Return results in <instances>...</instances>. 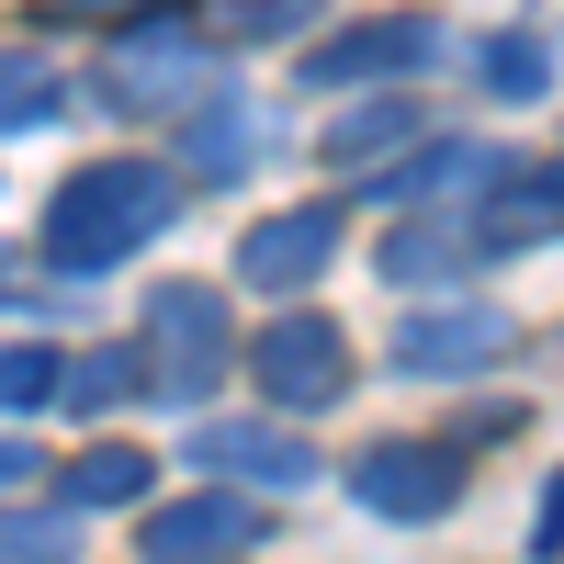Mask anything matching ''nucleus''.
Masks as SVG:
<instances>
[{
	"label": "nucleus",
	"mask_w": 564,
	"mask_h": 564,
	"mask_svg": "<svg viewBox=\"0 0 564 564\" xmlns=\"http://www.w3.org/2000/svg\"><path fill=\"white\" fill-rule=\"evenodd\" d=\"M170 226H181V181H170L159 159H79L57 193H45L34 249H45V271L102 282V271H124V260H148Z\"/></svg>",
	"instance_id": "obj_1"
},
{
	"label": "nucleus",
	"mask_w": 564,
	"mask_h": 564,
	"mask_svg": "<svg viewBox=\"0 0 564 564\" xmlns=\"http://www.w3.org/2000/svg\"><path fill=\"white\" fill-rule=\"evenodd\" d=\"M90 90L124 113V124H181L193 102H215L226 90V34H193V23H124L102 45V68H90Z\"/></svg>",
	"instance_id": "obj_2"
},
{
	"label": "nucleus",
	"mask_w": 564,
	"mask_h": 564,
	"mask_svg": "<svg viewBox=\"0 0 564 564\" xmlns=\"http://www.w3.org/2000/svg\"><path fill=\"white\" fill-rule=\"evenodd\" d=\"M350 327L339 316H316V305H271L260 327H249V384H260V417H327L350 395Z\"/></svg>",
	"instance_id": "obj_3"
},
{
	"label": "nucleus",
	"mask_w": 564,
	"mask_h": 564,
	"mask_svg": "<svg viewBox=\"0 0 564 564\" xmlns=\"http://www.w3.org/2000/svg\"><path fill=\"white\" fill-rule=\"evenodd\" d=\"M226 350H238V327H226V294L215 282H159L148 294V339H135V361H148V406H204Z\"/></svg>",
	"instance_id": "obj_4"
},
{
	"label": "nucleus",
	"mask_w": 564,
	"mask_h": 564,
	"mask_svg": "<svg viewBox=\"0 0 564 564\" xmlns=\"http://www.w3.org/2000/svg\"><path fill=\"white\" fill-rule=\"evenodd\" d=\"M441 68V23L430 12H372V23H339L305 45V90H339V102H361V90H406Z\"/></svg>",
	"instance_id": "obj_5"
},
{
	"label": "nucleus",
	"mask_w": 564,
	"mask_h": 564,
	"mask_svg": "<svg viewBox=\"0 0 564 564\" xmlns=\"http://www.w3.org/2000/svg\"><path fill=\"white\" fill-rule=\"evenodd\" d=\"M508 350H520V316L508 305H463V294H430L395 316V372H417V384H463V372H497Z\"/></svg>",
	"instance_id": "obj_6"
},
{
	"label": "nucleus",
	"mask_w": 564,
	"mask_h": 564,
	"mask_svg": "<svg viewBox=\"0 0 564 564\" xmlns=\"http://www.w3.org/2000/svg\"><path fill=\"white\" fill-rule=\"evenodd\" d=\"M271 542V508L238 497V486H193V497H159L148 520H135V553L148 564H238Z\"/></svg>",
	"instance_id": "obj_7"
},
{
	"label": "nucleus",
	"mask_w": 564,
	"mask_h": 564,
	"mask_svg": "<svg viewBox=\"0 0 564 564\" xmlns=\"http://www.w3.org/2000/svg\"><path fill=\"white\" fill-rule=\"evenodd\" d=\"M193 463L215 486H271V497H294V486H327V463L316 441L294 430V417H193Z\"/></svg>",
	"instance_id": "obj_8"
},
{
	"label": "nucleus",
	"mask_w": 564,
	"mask_h": 564,
	"mask_svg": "<svg viewBox=\"0 0 564 564\" xmlns=\"http://www.w3.org/2000/svg\"><path fill=\"white\" fill-rule=\"evenodd\" d=\"M339 238H350V204H282V215H249V226H238V282H249V294H271V305H294L305 282L339 260Z\"/></svg>",
	"instance_id": "obj_9"
},
{
	"label": "nucleus",
	"mask_w": 564,
	"mask_h": 564,
	"mask_svg": "<svg viewBox=\"0 0 564 564\" xmlns=\"http://www.w3.org/2000/svg\"><path fill=\"white\" fill-rule=\"evenodd\" d=\"M350 497L372 508V520H441V508L463 497V452L452 441H372L350 463Z\"/></svg>",
	"instance_id": "obj_10"
},
{
	"label": "nucleus",
	"mask_w": 564,
	"mask_h": 564,
	"mask_svg": "<svg viewBox=\"0 0 564 564\" xmlns=\"http://www.w3.org/2000/svg\"><path fill=\"white\" fill-rule=\"evenodd\" d=\"M260 148H271L260 113L238 102V90H215V102H193V113L170 124V181H249Z\"/></svg>",
	"instance_id": "obj_11"
},
{
	"label": "nucleus",
	"mask_w": 564,
	"mask_h": 564,
	"mask_svg": "<svg viewBox=\"0 0 564 564\" xmlns=\"http://www.w3.org/2000/svg\"><path fill=\"white\" fill-rule=\"evenodd\" d=\"M417 135H441V124H430V113H417V102H406V90H361V102H350L339 124H327V135H316V159H327V170H339V181H372V170H384V159H406V148H417Z\"/></svg>",
	"instance_id": "obj_12"
},
{
	"label": "nucleus",
	"mask_w": 564,
	"mask_h": 564,
	"mask_svg": "<svg viewBox=\"0 0 564 564\" xmlns=\"http://www.w3.org/2000/svg\"><path fill=\"white\" fill-rule=\"evenodd\" d=\"M57 417H124V406H148V361H135L124 339L102 350H57V395H45Z\"/></svg>",
	"instance_id": "obj_13"
},
{
	"label": "nucleus",
	"mask_w": 564,
	"mask_h": 564,
	"mask_svg": "<svg viewBox=\"0 0 564 564\" xmlns=\"http://www.w3.org/2000/svg\"><path fill=\"white\" fill-rule=\"evenodd\" d=\"M45 486H68V520H90V508H148L159 463L135 441H90V452H68V475H45Z\"/></svg>",
	"instance_id": "obj_14"
},
{
	"label": "nucleus",
	"mask_w": 564,
	"mask_h": 564,
	"mask_svg": "<svg viewBox=\"0 0 564 564\" xmlns=\"http://www.w3.org/2000/svg\"><path fill=\"white\" fill-rule=\"evenodd\" d=\"M68 68L45 57V45H0V135H45V124H68Z\"/></svg>",
	"instance_id": "obj_15"
},
{
	"label": "nucleus",
	"mask_w": 564,
	"mask_h": 564,
	"mask_svg": "<svg viewBox=\"0 0 564 564\" xmlns=\"http://www.w3.org/2000/svg\"><path fill=\"white\" fill-rule=\"evenodd\" d=\"M463 271H475V249H463L441 215H406L395 238H384V282H395V294H452Z\"/></svg>",
	"instance_id": "obj_16"
},
{
	"label": "nucleus",
	"mask_w": 564,
	"mask_h": 564,
	"mask_svg": "<svg viewBox=\"0 0 564 564\" xmlns=\"http://www.w3.org/2000/svg\"><path fill=\"white\" fill-rule=\"evenodd\" d=\"M0 564H79V520L12 497V508H0Z\"/></svg>",
	"instance_id": "obj_17"
},
{
	"label": "nucleus",
	"mask_w": 564,
	"mask_h": 564,
	"mask_svg": "<svg viewBox=\"0 0 564 564\" xmlns=\"http://www.w3.org/2000/svg\"><path fill=\"white\" fill-rule=\"evenodd\" d=\"M486 90H497V102H542V90H553V45H542V23H508V34L486 45Z\"/></svg>",
	"instance_id": "obj_18"
},
{
	"label": "nucleus",
	"mask_w": 564,
	"mask_h": 564,
	"mask_svg": "<svg viewBox=\"0 0 564 564\" xmlns=\"http://www.w3.org/2000/svg\"><path fill=\"white\" fill-rule=\"evenodd\" d=\"M57 395V339H0V417H34Z\"/></svg>",
	"instance_id": "obj_19"
},
{
	"label": "nucleus",
	"mask_w": 564,
	"mask_h": 564,
	"mask_svg": "<svg viewBox=\"0 0 564 564\" xmlns=\"http://www.w3.org/2000/svg\"><path fill=\"white\" fill-rule=\"evenodd\" d=\"M45 475H57V463H45V452H34L23 430H0V508H12L23 486H45Z\"/></svg>",
	"instance_id": "obj_20"
}]
</instances>
